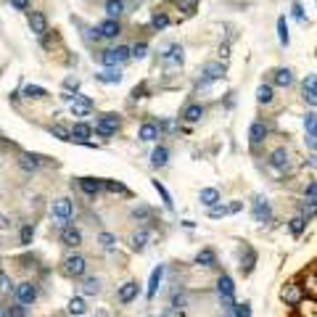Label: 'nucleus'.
I'll return each instance as SVG.
<instances>
[{"instance_id": "20e7f679", "label": "nucleus", "mask_w": 317, "mask_h": 317, "mask_svg": "<svg viewBox=\"0 0 317 317\" xmlns=\"http://www.w3.org/2000/svg\"><path fill=\"white\" fill-rule=\"evenodd\" d=\"M132 58V53H130V48L127 45H116V48H108V50H104L98 56V61L104 64V66H122L124 61H130Z\"/></svg>"}, {"instance_id": "8fccbe9b", "label": "nucleus", "mask_w": 317, "mask_h": 317, "mask_svg": "<svg viewBox=\"0 0 317 317\" xmlns=\"http://www.w3.org/2000/svg\"><path fill=\"white\" fill-rule=\"evenodd\" d=\"M151 24H154V30H166V26H170V16L166 14H154Z\"/></svg>"}, {"instance_id": "0e129e2a", "label": "nucleus", "mask_w": 317, "mask_h": 317, "mask_svg": "<svg viewBox=\"0 0 317 317\" xmlns=\"http://www.w3.org/2000/svg\"><path fill=\"white\" fill-rule=\"evenodd\" d=\"M306 164H310V166H317V154H312V156H310V162H306Z\"/></svg>"}, {"instance_id": "393cba45", "label": "nucleus", "mask_w": 317, "mask_h": 317, "mask_svg": "<svg viewBox=\"0 0 317 317\" xmlns=\"http://www.w3.org/2000/svg\"><path fill=\"white\" fill-rule=\"evenodd\" d=\"M158 132H162V130H158V124L146 122V124H140V130H138V138H140V140H146V143H151V140H156V138H158Z\"/></svg>"}, {"instance_id": "c85d7f7f", "label": "nucleus", "mask_w": 317, "mask_h": 317, "mask_svg": "<svg viewBox=\"0 0 317 317\" xmlns=\"http://www.w3.org/2000/svg\"><path fill=\"white\" fill-rule=\"evenodd\" d=\"M170 306H174V310H188V306H190V299H188V294H185L182 291V288H174V291H172V304Z\"/></svg>"}, {"instance_id": "69168bd1", "label": "nucleus", "mask_w": 317, "mask_h": 317, "mask_svg": "<svg viewBox=\"0 0 317 317\" xmlns=\"http://www.w3.org/2000/svg\"><path fill=\"white\" fill-rule=\"evenodd\" d=\"M222 317H232V312H225V314H222Z\"/></svg>"}, {"instance_id": "7c9ffc66", "label": "nucleus", "mask_w": 317, "mask_h": 317, "mask_svg": "<svg viewBox=\"0 0 317 317\" xmlns=\"http://www.w3.org/2000/svg\"><path fill=\"white\" fill-rule=\"evenodd\" d=\"M98 246L104 251H114L116 248V236H114V232H108V230H100L98 232Z\"/></svg>"}, {"instance_id": "4c0bfd02", "label": "nucleus", "mask_w": 317, "mask_h": 317, "mask_svg": "<svg viewBox=\"0 0 317 317\" xmlns=\"http://www.w3.org/2000/svg\"><path fill=\"white\" fill-rule=\"evenodd\" d=\"M254 264H256V251L254 248H246V259H240V270H244V275L254 272Z\"/></svg>"}, {"instance_id": "39448f33", "label": "nucleus", "mask_w": 317, "mask_h": 317, "mask_svg": "<svg viewBox=\"0 0 317 317\" xmlns=\"http://www.w3.org/2000/svg\"><path fill=\"white\" fill-rule=\"evenodd\" d=\"M304 286L302 283H296V280H288V283H283V288H280V302L286 304V306H299L302 302H304Z\"/></svg>"}, {"instance_id": "f3484780", "label": "nucleus", "mask_w": 317, "mask_h": 317, "mask_svg": "<svg viewBox=\"0 0 317 317\" xmlns=\"http://www.w3.org/2000/svg\"><path fill=\"white\" fill-rule=\"evenodd\" d=\"M148 238H151V232H148L146 228H140L138 232H132V236H130V248L140 254V251H146V246H148Z\"/></svg>"}, {"instance_id": "09e8293b", "label": "nucleus", "mask_w": 317, "mask_h": 317, "mask_svg": "<svg viewBox=\"0 0 317 317\" xmlns=\"http://www.w3.org/2000/svg\"><path fill=\"white\" fill-rule=\"evenodd\" d=\"M24 96L26 98H45V96H48V90L40 88V85H26L24 88Z\"/></svg>"}, {"instance_id": "b1692460", "label": "nucleus", "mask_w": 317, "mask_h": 317, "mask_svg": "<svg viewBox=\"0 0 317 317\" xmlns=\"http://www.w3.org/2000/svg\"><path fill=\"white\" fill-rule=\"evenodd\" d=\"M69 132H72V140L88 143V138L92 135V127H90V124H85V122H77V124H74V127L69 130Z\"/></svg>"}, {"instance_id": "f257e3e1", "label": "nucleus", "mask_w": 317, "mask_h": 317, "mask_svg": "<svg viewBox=\"0 0 317 317\" xmlns=\"http://www.w3.org/2000/svg\"><path fill=\"white\" fill-rule=\"evenodd\" d=\"M61 272L66 275V278H72V280H82V278L88 275V259L82 256V254H66L61 259Z\"/></svg>"}, {"instance_id": "412c9836", "label": "nucleus", "mask_w": 317, "mask_h": 317, "mask_svg": "<svg viewBox=\"0 0 317 317\" xmlns=\"http://www.w3.org/2000/svg\"><path fill=\"white\" fill-rule=\"evenodd\" d=\"M90 108H92V100L88 96H77V98H74V104H72V114L74 116H88Z\"/></svg>"}, {"instance_id": "a19ab883", "label": "nucleus", "mask_w": 317, "mask_h": 317, "mask_svg": "<svg viewBox=\"0 0 317 317\" xmlns=\"http://www.w3.org/2000/svg\"><path fill=\"white\" fill-rule=\"evenodd\" d=\"M154 188H156V193H158V196H162L164 206H166V209L172 212V209H174V204H172V196H170V190H166V188H164V185L158 182V180H154Z\"/></svg>"}, {"instance_id": "a211bd4d", "label": "nucleus", "mask_w": 317, "mask_h": 317, "mask_svg": "<svg viewBox=\"0 0 317 317\" xmlns=\"http://www.w3.org/2000/svg\"><path fill=\"white\" fill-rule=\"evenodd\" d=\"M264 138H267V124L264 122H254V124L248 127V143L251 146L264 143Z\"/></svg>"}, {"instance_id": "2eb2a0df", "label": "nucleus", "mask_w": 317, "mask_h": 317, "mask_svg": "<svg viewBox=\"0 0 317 317\" xmlns=\"http://www.w3.org/2000/svg\"><path fill=\"white\" fill-rule=\"evenodd\" d=\"M98 34L106 37V40H116V37L122 34V26H119L116 18H106V22L98 24Z\"/></svg>"}, {"instance_id": "3c124183", "label": "nucleus", "mask_w": 317, "mask_h": 317, "mask_svg": "<svg viewBox=\"0 0 317 317\" xmlns=\"http://www.w3.org/2000/svg\"><path fill=\"white\" fill-rule=\"evenodd\" d=\"M50 135H56L58 140H72V132H69L66 127H61V124H53L50 127Z\"/></svg>"}, {"instance_id": "f8f14e48", "label": "nucleus", "mask_w": 317, "mask_h": 317, "mask_svg": "<svg viewBox=\"0 0 317 317\" xmlns=\"http://www.w3.org/2000/svg\"><path fill=\"white\" fill-rule=\"evenodd\" d=\"M61 244L66 246V248H80L82 246V232L80 228H74L72 222L66 228H61Z\"/></svg>"}, {"instance_id": "1a4fd4ad", "label": "nucleus", "mask_w": 317, "mask_h": 317, "mask_svg": "<svg viewBox=\"0 0 317 317\" xmlns=\"http://www.w3.org/2000/svg\"><path fill=\"white\" fill-rule=\"evenodd\" d=\"M164 275H166V267H164V264L154 267L151 278H148V288H146V299H148V302L156 299V291H158V286L164 283Z\"/></svg>"}, {"instance_id": "a878e982", "label": "nucleus", "mask_w": 317, "mask_h": 317, "mask_svg": "<svg viewBox=\"0 0 317 317\" xmlns=\"http://www.w3.org/2000/svg\"><path fill=\"white\" fill-rule=\"evenodd\" d=\"M198 198H201V204L206 209H212V206H217V204H220V190L217 188H201Z\"/></svg>"}, {"instance_id": "423d86ee", "label": "nucleus", "mask_w": 317, "mask_h": 317, "mask_svg": "<svg viewBox=\"0 0 317 317\" xmlns=\"http://www.w3.org/2000/svg\"><path fill=\"white\" fill-rule=\"evenodd\" d=\"M37 283L34 280H22L16 283V291H14V302L16 304H24V306H32L37 302Z\"/></svg>"}, {"instance_id": "f704fd0d", "label": "nucleus", "mask_w": 317, "mask_h": 317, "mask_svg": "<svg viewBox=\"0 0 317 317\" xmlns=\"http://www.w3.org/2000/svg\"><path fill=\"white\" fill-rule=\"evenodd\" d=\"M275 85L291 88L294 85V72L291 69H275Z\"/></svg>"}, {"instance_id": "58836bf2", "label": "nucleus", "mask_w": 317, "mask_h": 317, "mask_svg": "<svg viewBox=\"0 0 317 317\" xmlns=\"http://www.w3.org/2000/svg\"><path fill=\"white\" fill-rule=\"evenodd\" d=\"M304 130H306V138H314L317 140V114L310 111V114L304 116Z\"/></svg>"}, {"instance_id": "e433bc0d", "label": "nucleus", "mask_w": 317, "mask_h": 317, "mask_svg": "<svg viewBox=\"0 0 317 317\" xmlns=\"http://www.w3.org/2000/svg\"><path fill=\"white\" fill-rule=\"evenodd\" d=\"M201 116H204V106H201V104H190L188 108L182 111V119H185V122H198Z\"/></svg>"}, {"instance_id": "864d4df0", "label": "nucleus", "mask_w": 317, "mask_h": 317, "mask_svg": "<svg viewBox=\"0 0 317 317\" xmlns=\"http://www.w3.org/2000/svg\"><path fill=\"white\" fill-rule=\"evenodd\" d=\"M130 53H132V58H146V53H148V42H135L132 48H130Z\"/></svg>"}, {"instance_id": "c03bdc74", "label": "nucleus", "mask_w": 317, "mask_h": 317, "mask_svg": "<svg viewBox=\"0 0 317 317\" xmlns=\"http://www.w3.org/2000/svg\"><path fill=\"white\" fill-rule=\"evenodd\" d=\"M256 100H259V104H272V88H270V85H259L256 88Z\"/></svg>"}, {"instance_id": "ea45409f", "label": "nucleus", "mask_w": 317, "mask_h": 317, "mask_svg": "<svg viewBox=\"0 0 317 317\" xmlns=\"http://www.w3.org/2000/svg\"><path fill=\"white\" fill-rule=\"evenodd\" d=\"M288 230H291V236H296V238H299L302 232L306 230V220L302 217V214H296V217H294L291 222H288Z\"/></svg>"}, {"instance_id": "4d7b16f0", "label": "nucleus", "mask_w": 317, "mask_h": 317, "mask_svg": "<svg viewBox=\"0 0 317 317\" xmlns=\"http://www.w3.org/2000/svg\"><path fill=\"white\" fill-rule=\"evenodd\" d=\"M132 217L135 220H148V217H151V209H148V206H138V209H132Z\"/></svg>"}, {"instance_id": "603ef678", "label": "nucleus", "mask_w": 317, "mask_h": 317, "mask_svg": "<svg viewBox=\"0 0 317 317\" xmlns=\"http://www.w3.org/2000/svg\"><path fill=\"white\" fill-rule=\"evenodd\" d=\"M104 190H108V193H127V188L122 182H116V180H104Z\"/></svg>"}, {"instance_id": "de8ad7c7", "label": "nucleus", "mask_w": 317, "mask_h": 317, "mask_svg": "<svg viewBox=\"0 0 317 317\" xmlns=\"http://www.w3.org/2000/svg\"><path fill=\"white\" fill-rule=\"evenodd\" d=\"M304 294H306V296H317V272H310V275H306Z\"/></svg>"}, {"instance_id": "49530a36", "label": "nucleus", "mask_w": 317, "mask_h": 317, "mask_svg": "<svg viewBox=\"0 0 317 317\" xmlns=\"http://www.w3.org/2000/svg\"><path fill=\"white\" fill-rule=\"evenodd\" d=\"M232 317H251V304L248 302H236V306H232Z\"/></svg>"}, {"instance_id": "6e6552de", "label": "nucleus", "mask_w": 317, "mask_h": 317, "mask_svg": "<svg viewBox=\"0 0 317 317\" xmlns=\"http://www.w3.org/2000/svg\"><path fill=\"white\" fill-rule=\"evenodd\" d=\"M138 294H140V283H138V280H127L124 286L116 288V302L127 306V304H132L138 299Z\"/></svg>"}, {"instance_id": "7ed1b4c3", "label": "nucleus", "mask_w": 317, "mask_h": 317, "mask_svg": "<svg viewBox=\"0 0 317 317\" xmlns=\"http://www.w3.org/2000/svg\"><path fill=\"white\" fill-rule=\"evenodd\" d=\"M50 217L56 220V225H58V228H66L72 222V217H74V204L69 198H56L50 204Z\"/></svg>"}, {"instance_id": "0eeeda50", "label": "nucleus", "mask_w": 317, "mask_h": 317, "mask_svg": "<svg viewBox=\"0 0 317 317\" xmlns=\"http://www.w3.org/2000/svg\"><path fill=\"white\" fill-rule=\"evenodd\" d=\"M251 214H254V222H270L272 220V206H270V201L264 198V196H256L254 204H251Z\"/></svg>"}, {"instance_id": "13d9d810", "label": "nucleus", "mask_w": 317, "mask_h": 317, "mask_svg": "<svg viewBox=\"0 0 317 317\" xmlns=\"http://www.w3.org/2000/svg\"><path fill=\"white\" fill-rule=\"evenodd\" d=\"M158 317H185V312L182 310H174V306H166V310L158 314Z\"/></svg>"}, {"instance_id": "cd10ccee", "label": "nucleus", "mask_w": 317, "mask_h": 317, "mask_svg": "<svg viewBox=\"0 0 317 317\" xmlns=\"http://www.w3.org/2000/svg\"><path fill=\"white\" fill-rule=\"evenodd\" d=\"M196 264L198 267H214L217 264V254H214L212 248H201L198 254H196Z\"/></svg>"}, {"instance_id": "e2e57ef3", "label": "nucleus", "mask_w": 317, "mask_h": 317, "mask_svg": "<svg viewBox=\"0 0 317 317\" xmlns=\"http://www.w3.org/2000/svg\"><path fill=\"white\" fill-rule=\"evenodd\" d=\"M0 317H8V304L0 302Z\"/></svg>"}, {"instance_id": "6e6d98bb", "label": "nucleus", "mask_w": 317, "mask_h": 317, "mask_svg": "<svg viewBox=\"0 0 317 317\" xmlns=\"http://www.w3.org/2000/svg\"><path fill=\"white\" fill-rule=\"evenodd\" d=\"M291 11H294V16L299 18L302 24H306V16H304V8H302V3L299 0H294V6H291Z\"/></svg>"}, {"instance_id": "c9c22d12", "label": "nucleus", "mask_w": 317, "mask_h": 317, "mask_svg": "<svg viewBox=\"0 0 317 317\" xmlns=\"http://www.w3.org/2000/svg\"><path fill=\"white\" fill-rule=\"evenodd\" d=\"M299 214H302V217H304L306 222H310L312 217H317V198H304Z\"/></svg>"}, {"instance_id": "4be33fe9", "label": "nucleus", "mask_w": 317, "mask_h": 317, "mask_svg": "<svg viewBox=\"0 0 317 317\" xmlns=\"http://www.w3.org/2000/svg\"><path fill=\"white\" fill-rule=\"evenodd\" d=\"M82 294L85 296H98L100 294V278L98 275H85L82 278Z\"/></svg>"}, {"instance_id": "a18cd8bd", "label": "nucleus", "mask_w": 317, "mask_h": 317, "mask_svg": "<svg viewBox=\"0 0 317 317\" xmlns=\"http://www.w3.org/2000/svg\"><path fill=\"white\" fill-rule=\"evenodd\" d=\"M8 317H30V306L24 304H8Z\"/></svg>"}, {"instance_id": "c756f323", "label": "nucleus", "mask_w": 317, "mask_h": 317, "mask_svg": "<svg viewBox=\"0 0 317 317\" xmlns=\"http://www.w3.org/2000/svg\"><path fill=\"white\" fill-rule=\"evenodd\" d=\"M104 8H106V16H108V18H119V16L124 14L127 3H124V0H106Z\"/></svg>"}, {"instance_id": "bb28decb", "label": "nucleus", "mask_w": 317, "mask_h": 317, "mask_svg": "<svg viewBox=\"0 0 317 317\" xmlns=\"http://www.w3.org/2000/svg\"><path fill=\"white\" fill-rule=\"evenodd\" d=\"M96 80L106 82V85H114V82H122V72L114 69V66H106L104 72H98V74H96Z\"/></svg>"}, {"instance_id": "5701e85b", "label": "nucleus", "mask_w": 317, "mask_h": 317, "mask_svg": "<svg viewBox=\"0 0 317 317\" xmlns=\"http://www.w3.org/2000/svg\"><path fill=\"white\" fill-rule=\"evenodd\" d=\"M222 77H225V66H222V64L212 61L204 66V82H214V80H222Z\"/></svg>"}, {"instance_id": "bf43d9fd", "label": "nucleus", "mask_w": 317, "mask_h": 317, "mask_svg": "<svg viewBox=\"0 0 317 317\" xmlns=\"http://www.w3.org/2000/svg\"><path fill=\"white\" fill-rule=\"evenodd\" d=\"M11 6L16 11H26V8H30V0H11Z\"/></svg>"}, {"instance_id": "79ce46f5", "label": "nucleus", "mask_w": 317, "mask_h": 317, "mask_svg": "<svg viewBox=\"0 0 317 317\" xmlns=\"http://www.w3.org/2000/svg\"><path fill=\"white\" fill-rule=\"evenodd\" d=\"M32 238H34V225H24L22 232H18V244H22V246H32Z\"/></svg>"}, {"instance_id": "052dcab7", "label": "nucleus", "mask_w": 317, "mask_h": 317, "mask_svg": "<svg viewBox=\"0 0 317 317\" xmlns=\"http://www.w3.org/2000/svg\"><path fill=\"white\" fill-rule=\"evenodd\" d=\"M0 230H11V217H6L3 212H0Z\"/></svg>"}, {"instance_id": "37998d69", "label": "nucleus", "mask_w": 317, "mask_h": 317, "mask_svg": "<svg viewBox=\"0 0 317 317\" xmlns=\"http://www.w3.org/2000/svg\"><path fill=\"white\" fill-rule=\"evenodd\" d=\"M278 40H280V45H288L291 42V37H288V24H286V16L278 18Z\"/></svg>"}, {"instance_id": "ddd939ff", "label": "nucleus", "mask_w": 317, "mask_h": 317, "mask_svg": "<svg viewBox=\"0 0 317 317\" xmlns=\"http://www.w3.org/2000/svg\"><path fill=\"white\" fill-rule=\"evenodd\" d=\"M302 96L310 106H317V74H306L304 85H302Z\"/></svg>"}, {"instance_id": "680f3d73", "label": "nucleus", "mask_w": 317, "mask_h": 317, "mask_svg": "<svg viewBox=\"0 0 317 317\" xmlns=\"http://www.w3.org/2000/svg\"><path fill=\"white\" fill-rule=\"evenodd\" d=\"M64 88H66V90H77V88H80V82H77V80H72V77H69L66 82H64Z\"/></svg>"}, {"instance_id": "72a5a7b5", "label": "nucleus", "mask_w": 317, "mask_h": 317, "mask_svg": "<svg viewBox=\"0 0 317 317\" xmlns=\"http://www.w3.org/2000/svg\"><path fill=\"white\" fill-rule=\"evenodd\" d=\"M18 166H22L24 172H34L37 166H40V156H34V154H24L22 158H18Z\"/></svg>"}, {"instance_id": "f03ea898", "label": "nucleus", "mask_w": 317, "mask_h": 317, "mask_svg": "<svg viewBox=\"0 0 317 317\" xmlns=\"http://www.w3.org/2000/svg\"><path fill=\"white\" fill-rule=\"evenodd\" d=\"M217 296H220L222 310L232 312V306H236V283H232V278L225 272L217 278Z\"/></svg>"}, {"instance_id": "2f4dec72", "label": "nucleus", "mask_w": 317, "mask_h": 317, "mask_svg": "<svg viewBox=\"0 0 317 317\" xmlns=\"http://www.w3.org/2000/svg\"><path fill=\"white\" fill-rule=\"evenodd\" d=\"M166 162H170V148H166V146H156L154 154H151V164L154 166H164Z\"/></svg>"}, {"instance_id": "4468645a", "label": "nucleus", "mask_w": 317, "mask_h": 317, "mask_svg": "<svg viewBox=\"0 0 317 317\" xmlns=\"http://www.w3.org/2000/svg\"><path fill=\"white\" fill-rule=\"evenodd\" d=\"M80 190L90 196V198H96L104 190V180H98V177H80Z\"/></svg>"}, {"instance_id": "dca6fc26", "label": "nucleus", "mask_w": 317, "mask_h": 317, "mask_svg": "<svg viewBox=\"0 0 317 317\" xmlns=\"http://www.w3.org/2000/svg\"><path fill=\"white\" fill-rule=\"evenodd\" d=\"M30 30H32L34 34H40V37L48 32V18H45L42 11H32V14H30Z\"/></svg>"}, {"instance_id": "9b49d317", "label": "nucleus", "mask_w": 317, "mask_h": 317, "mask_svg": "<svg viewBox=\"0 0 317 317\" xmlns=\"http://www.w3.org/2000/svg\"><path fill=\"white\" fill-rule=\"evenodd\" d=\"M116 130H119V116L116 114H106V116H100L96 122V135L108 138V135H114Z\"/></svg>"}, {"instance_id": "5fc2aeb1", "label": "nucleus", "mask_w": 317, "mask_h": 317, "mask_svg": "<svg viewBox=\"0 0 317 317\" xmlns=\"http://www.w3.org/2000/svg\"><path fill=\"white\" fill-rule=\"evenodd\" d=\"M225 214H230V206H222V204H217V206L209 209V217L212 220H220V217H225Z\"/></svg>"}, {"instance_id": "6ab92c4d", "label": "nucleus", "mask_w": 317, "mask_h": 317, "mask_svg": "<svg viewBox=\"0 0 317 317\" xmlns=\"http://www.w3.org/2000/svg\"><path fill=\"white\" fill-rule=\"evenodd\" d=\"M182 58H185L182 45H170V50L164 53V64H166V66H180Z\"/></svg>"}, {"instance_id": "aec40b11", "label": "nucleus", "mask_w": 317, "mask_h": 317, "mask_svg": "<svg viewBox=\"0 0 317 317\" xmlns=\"http://www.w3.org/2000/svg\"><path fill=\"white\" fill-rule=\"evenodd\" d=\"M66 312L72 317H82V314H88V302L82 299V296H72V299L66 302Z\"/></svg>"}, {"instance_id": "9d476101", "label": "nucleus", "mask_w": 317, "mask_h": 317, "mask_svg": "<svg viewBox=\"0 0 317 317\" xmlns=\"http://www.w3.org/2000/svg\"><path fill=\"white\" fill-rule=\"evenodd\" d=\"M267 164H270V170H275L278 174H283V172L288 170V164H291V158H288V151H286V148H275V151L270 154Z\"/></svg>"}, {"instance_id": "473e14b6", "label": "nucleus", "mask_w": 317, "mask_h": 317, "mask_svg": "<svg viewBox=\"0 0 317 317\" xmlns=\"http://www.w3.org/2000/svg\"><path fill=\"white\" fill-rule=\"evenodd\" d=\"M14 291H16V283L11 280V275L0 270V296H14Z\"/></svg>"}]
</instances>
